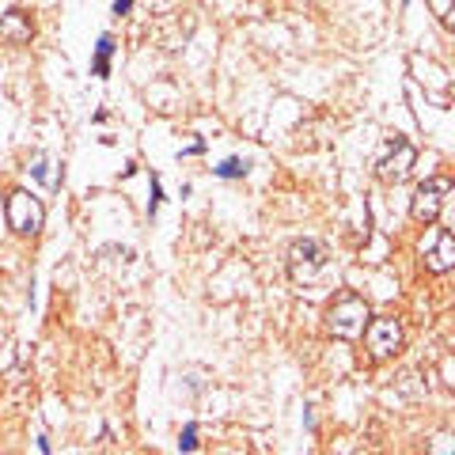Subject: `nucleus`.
<instances>
[{
    "instance_id": "f257e3e1",
    "label": "nucleus",
    "mask_w": 455,
    "mask_h": 455,
    "mask_svg": "<svg viewBox=\"0 0 455 455\" xmlns=\"http://www.w3.org/2000/svg\"><path fill=\"white\" fill-rule=\"evenodd\" d=\"M368 319H372V311H368V304L357 292H341L338 300L326 307V331H331L338 341H357L364 334Z\"/></svg>"
},
{
    "instance_id": "f03ea898",
    "label": "nucleus",
    "mask_w": 455,
    "mask_h": 455,
    "mask_svg": "<svg viewBox=\"0 0 455 455\" xmlns=\"http://www.w3.org/2000/svg\"><path fill=\"white\" fill-rule=\"evenodd\" d=\"M326 262H331V251L319 239H296L289 247V277L296 284H311L326 269Z\"/></svg>"
},
{
    "instance_id": "7ed1b4c3",
    "label": "nucleus",
    "mask_w": 455,
    "mask_h": 455,
    "mask_svg": "<svg viewBox=\"0 0 455 455\" xmlns=\"http://www.w3.org/2000/svg\"><path fill=\"white\" fill-rule=\"evenodd\" d=\"M364 346H368V353H372V361H391V357H398L403 353V341H406V334H403V323L398 319H368V326H364Z\"/></svg>"
},
{
    "instance_id": "20e7f679",
    "label": "nucleus",
    "mask_w": 455,
    "mask_h": 455,
    "mask_svg": "<svg viewBox=\"0 0 455 455\" xmlns=\"http://www.w3.org/2000/svg\"><path fill=\"white\" fill-rule=\"evenodd\" d=\"M4 217H8V224H12V232L16 235H38L42 224H46V209H42V202L35 194L16 190V194H8Z\"/></svg>"
},
{
    "instance_id": "39448f33",
    "label": "nucleus",
    "mask_w": 455,
    "mask_h": 455,
    "mask_svg": "<svg viewBox=\"0 0 455 455\" xmlns=\"http://www.w3.org/2000/svg\"><path fill=\"white\" fill-rule=\"evenodd\" d=\"M414 164H418V148L410 145V140H395V145H387V152L376 160V179L387 182V187H398V182L410 179Z\"/></svg>"
},
{
    "instance_id": "423d86ee",
    "label": "nucleus",
    "mask_w": 455,
    "mask_h": 455,
    "mask_svg": "<svg viewBox=\"0 0 455 455\" xmlns=\"http://www.w3.org/2000/svg\"><path fill=\"white\" fill-rule=\"evenodd\" d=\"M451 194V182L448 179H425L421 187L414 190V197H410V217H414L418 224H436L440 209H444Z\"/></svg>"
},
{
    "instance_id": "0eeeda50",
    "label": "nucleus",
    "mask_w": 455,
    "mask_h": 455,
    "mask_svg": "<svg viewBox=\"0 0 455 455\" xmlns=\"http://www.w3.org/2000/svg\"><path fill=\"white\" fill-rule=\"evenodd\" d=\"M421 266L429 269V274H448V269L455 266V235L448 232V228L436 232L433 247H421Z\"/></svg>"
},
{
    "instance_id": "6e6552de",
    "label": "nucleus",
    "mask_w": 455,
    "mask_h": 455,
    "mask_svg": "<svg viewBox=\"0 0 455 455\" xmlns=\"http://www.w3.org/2000/svg\"><path fill=\"white\" fill-rule=\"evenodd\" d=\"M35 38V23L31 16H23L20 8H12L0 16V42H12V46H27Z\"/></svg>"
},
{
    "instance_id": "1a4fd4ad",
    "label": "nucleus",
    "mask_w": 455,
    "mask_h": 455,
    "mask_svg": "<svg viewBox=\"0 0 455 455\" xmlns=\"http://www.w3.org/2000/svg\"><path fill=\"white\" fill-rule=\"evenodd\" d=\"M110 53H114V38L103 35V38H99V53H95V76L110 73Z\"/></svg>"
},
{
    "instance_id": "9d476101",
    "label": "nucleus",
    "mask_w": 455,
    "mask_h": 455,
    "mask_svg": "<svg viewBox=\"0 0 455 455\" xmlns=\"http://www.w3.org/2000/svg\"><path fill=\"white\" fill-rule=\"evenodd\" d=\"M217 175H220V179H243V175H247V164H243V160H224V164L217 167Z\"/></svg>"
},
{
    "instance_id": "9b49d317",
    "label": "nucleus",
    "mask_w": 455,
    "mask_h": 455,
    "mask_svg": "<svg viewBox=\"0 0 455 455\" xmlns=\"http://www.w3.org/2000/svg\"><path fill=\"white\" fill-rule=\"evenodd\" d=\"M433 4V12H436V20L444 23V27H451V16H455V0H429Z\"/></svg>"
},
{
    "instance_id": "f8f14e48",
    "label": "nucleus",
    "mask_w": 455,
    "mask_h": 455,
    "mask_svg": "<svg viewBox=\"0 0 455 455\" xmlns=\"http://www.w3.org/2000/svg\"><path fill=\"white\" fill-rule=\"evenodd\" d=\"M194 444H197V425H187V433L179 440V451H194Z\"/></svg>"
},
{
    "instance_id": "ddd939ff",
    "label": "nucleus",
    "mask_w": 455,
    "mask_h": 455,
    "mask_svg": "<svg viewBox=\"0 0 455 455\" xmlns=\"http://www.w3.org/2000/svg\"><path fill=\"white\" fill-rule=\"evenodd\" d=\"M133 8V0H114V16H125Z\"/></svg>"
}]
</instances>
